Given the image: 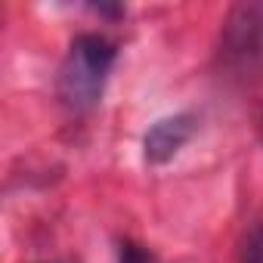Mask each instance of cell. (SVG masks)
<instances>
[{
	"instance_id": "obj_1",
	"label": "cell",
	"mask_w": 263,
	"mask_h": 263,
	"mask_svg": "<svg viewBox=\"0 0 263 263\" xmlns=\"http://www.w3.org/2000/svg\"><path fill=\"white\" fill-rule=\"evenodd\" d=\"M115 65V47L99 34H81L71 41L68 56L59 68V99L68 111H90L105 87V78Z\"/></svg>"
},
{
	"instance_id": "obj_2",
	"label": "cell",
	"mask_w": 263,
	"mask_h": 263,
	"mask_svg": "<svg viewBox=\"0 0 263 263\" xmlns=\"http://www.w3.org/2000/svg\"><path fill=\"white\" fill-rule=\"evenodd\" d=\"M220 56L241 78L263 71V4H238L229 10L220 31Z\"/></svg>"
},
{
	"instance_id": "obj_3",
	"label": "cell",
	"mask_w": 263,
	"mask_h": 263,
	"mask_svg": "<svg viewBox=\"0 0 263 263\" xmlns=\"http://www.w3.org/2000/svg\"><path fill=\"white\" fill-rule=\"evenodd\" d=\"M195 134V118L192 115H171V118H161L143 140V149H146V161L152 164H164L171 161Z\"/></svg>"
},
{
	"instance_id": "obj_4",
	"label": "cell",
	"mask_w": 263,
	"mask_h": 263,
	"mask_svg": "<svg viewBox=\"0 0 263 263\" xmlns=\"http://www.w3.org/2000/svg\"><path fill=\"white\" fill-rule=\"evenodd\" d=\"M118 263H161L152 251H146L137 241H121L118 248Z\"/></svg>"
},
{
	"instance_id": "obj_5",
	"label": "cell",
	"mask_w": 263,
	"mask_h": 263,
	"mask_svg": "<svg viewBox=\"0 0 263 263\" xmlns=\"http://www.w3.org/2000/svg\"><path fill=\"white\" fill-rule=\"evenodd\" d=\"M245 263H263V229L248 241V248H245Z\"/></svg>"
}]
</instances>
